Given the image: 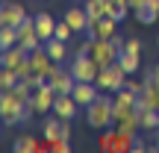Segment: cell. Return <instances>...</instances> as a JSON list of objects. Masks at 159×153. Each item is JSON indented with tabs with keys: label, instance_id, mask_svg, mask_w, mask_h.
<instances>
[{
	"label": "cell",
	"instance_id": "obj_20",
	"mask_svg": "<svg viewBox=\"0 0 159 153\" xmlns=\"http://www.w3.org/2000/svg\"><path fill=\"white\" fill-rule=\"evenodd\" d=\"M139 133H124L115 130V153H133V142H136Z\"/></svg>",
	"mask_w": 159,
	"mask_h": 153
},
{
	"label": "cell",
	"instance_id": "obj_33",
	"mask_svg": "<svg viewBox=\"0 0 159 153\" xmlns=\"http://www.w3.org/2000/svg\"><path fill=\"white\" fill-rule=\"evenodd\" d=\"M115 6H130V0H112Z\"/></svg>",
	"mask_w": 159,
	"mask_h": 153
},
{
	"label": "cell",
	"instance_id": "obj_28",
	"mask_svg": "<svg viewBox=\"0 0 159 153\" xmlns=\"http://www.w3.org/2000/svg\"><path fill=\"white\" fill-rule=\"evenodd\" d=\"M85 12H89V21H100V18H103L100 0H85Z\"/></svg>",
	"mask_w": 159,
	"mask_h": 153
},
{
	"label": "cell",
	"instance_id": "obj_31",
	"mask_svg": "<svg viewBox=\"0 0 159 153\" xmlns=\"http://www.w3.org/2000/svg\"><path fill=\"white\" fill-rule=\"evenodd\" d=\"M124 88H130L133 94H142V91H144V79H142V83H139V79H130V77H127Z\"/></svg>",
	"mask_w": 159,
	"mask_h": 153
},
{
	"label": "cell",
	"instance_id": "obj_4",
	"mask_svg": "<svg viewBox=\"0 0 159 153\" xmlns=\"http://www.w3.org/2000/svg\"><path fill=\"white\" fill-rule=\"evenodd\" d=\"M56 91H53V85L50 83H44V85H39V88H33V100H30V106L35 109L39 115H50L53 112V103H56Z\"/></svg>",
	"mask_w": 159,
	"mask_h": 153
},
{
	"label": "cell",
	"instance_id": "obj_12",
	"mask_svg": "<svg viewBox=\"0 0 159 153\" xmlns=\"http://www.w3.org/2000/svg\"><path fill=\"white\" fill-rule=\"evenodd\" d=\"M47 83L53 85V91L56 94H71L74 91V85H77V79H74V74H71V68H59L56 74H53Z\"/></svg>",
	"mask_w": 159,
	"mask_h": 153
},
{
	"label": "cell",
	"instance_id": "obj_34",
	"mask_svg": "<svg viewBox=\"0 0 159 153\" xmlns=\"http://www.w3.org/2000/svg\"><path fill=\"white\" fill-rule=\"evenodd\" d=\"M153 150H159V130H156V144H153Z\"/></svg>",
	"mask_w": 159,
	"mask_h": 153
},
{
	"label": "cell",
	"instance_id": "obj_13",
	"mask_svg": "<svg viewBox=\"0 0 159 153\" xmlns=\"http://www.w3.org/2000/svg\"><path fill=\"white\" fill-rule=\"evenodd\" d=\"M30 15H27V9L21 3H3V9H0V24H6V27H18Z\"/></svg>",
	"mask_w": 159,
	"mask_h": 153
},
{
	"label": "cell",
	"instance_id": "obj_22",
	"mask_svg": "<svg viewBox=\"0 0 159 153\" xmlns=\"http://www.w3.org/2000/svg\"><path fill=\"white\" fill-rule=\"evenodd\" d=\"M118 62L124 65V71L133 77V74L139 71V65H142V56H136V53H127V50H121V53H118Z\"/></svg>",
	"mask_w": 159,
	"mask_h": 153
},
{
	"label": "cell",
	"instance_id": "obj_2",
	"mask_svg": "<svg viewBox=\"0 0 159 153\" xmlns=\"http://www.w3.org/2000/svg\"><path fill=\"white\" fill-rule=\"evenodd\" d=\"M127 71H124V65L121 62H112L109 68H100V74H97V88L100 91H109V94H115V91H121L124 88V83H127Z\"/></svg>",
	"mask_w": 159,
	"mask_h": 153
},
{
	"label": "cell",
	"instance_id": "obj_29",
	"mask_svg": "<svg viewBox=\"0 0 159 153\" xmlns=\"http://www.w3.org/2000/svg\"><path fill=\"white\" fill-rule=\"evenodd\" d=\"M50 150L53 153H71V138H53V142H50Z\"/></svg>",
	"mask_w": 159,
	"mask_h": 153
},
{
	"label": "cell",
	"instance_id": "obj_14",
	"mask_svg": "<svg viewBox=\"0 0 159 153\" xmlns=\"http://www.w3.org/2000/svg\"><path fill=\"white\" fill-rule=\"evenodd\" d=\"M27 56H30V50H27V47H21V44L6 47V50H0V68H12V71H15Z\"/></svg>",
	"mask_w": 159,
	"mask_h": 153
},
{
	"label": "cell",
	"instance_id": "obj_16",
	"mask_svg": "<svg viewBox=\"0 0 159 153\" xmlns=\"http://www.w3.org/2000/svg\"><path fill=\"white\" fill-rule=\"evenodd\" d=\"M65 21L74 27V33L85 35V29H89V12H85V6L83 9H65Z\"/></svg>",
	"mask_w": 159,
	"mask_h": 153
},
{
	"label": "cell",
	"instance_id": "obj_15",
	"mask_svg": "<svg viewBox=\"0 0 159 153\" xmlns=\"http://www.w3.org/2000/svg\"><path fill=\"white\" fill-rule=\"evenodd\" d=\"M35 33L41 35V41H50L56 33V21L50 18V12H39L35 15Z\"/></svg>",
	"mask_w": 159,
	"mask_h": 153
},
{
	"label": "cell",
	"instance_id": "obj_32",
	"mask_svg": "<svg viewBox=\"0 0 159 153\" xmlns=\"http://www.w3.org/2000/svg\"><path fill=\"white\" fill-rule=\"evenodd\" d=\"M133 153H144V142L136 136V142H133Z\"/></svg>",
	"mask_w": 159,
	"mask_h": 153
},
{
	"label": "cell",
	"instance_id": "obj_11",
	"mask_svg": "<svg viewBox=\"0 0 159 153\" xmlns=\"http://www.w3.org/2000/svg\"><path fill=\"white\" fill-rule=\"evenodd\" d=\"M71 94H74V100H77V103H80L83 109H85V106H91V103H94L97 97L103 94V91L97 88V83H77Z\"/></svg>",
	"mask_w": 159,
	"mask_h": 153
},
{
	"label": "cell",
	"instance_id": "obj_10",
	"mask_svg": "<svg viewBox=\"0 0 159 153\" xmlns=\"http://www.w3.org/2000/svg\"><path fill=\"white\" fill-rule=\"evenodd\" d=\"M80 109L83 106L74 100V94H59L56 103H53V115H59V118H65V121H74Z\"/></svg>",
	"mask_w": 159,
	"mask_h": 153
},
{
	"label": "cell",
	"instance_id": "obj_35",
	"mask_svg": "<svg viewBox=\"0 0 159 153\" xmlns=\"http://www.w3.org/2000/svg\"><path fill=\"white\" fill-rule=\"evenodd\" d=\"M153 71H156V79H159V62H156V68H153Z\"/></svg>",
	"mask_w": 159,
	"mask_h": 153
},
{
	"label": "cell",
	"instance_id": "obj_6",
	"mask_svg": "<svg viewBox=\"0 0 159 153\" xmlns=\"http://www.w3.org/2000/svg\"><path fill=\"white\" fill-rule=\"evenodd\" d=\"M118 47L112 44V38H94V47H91V59H94L100 68H109L112 62H118Z\"/></svg>",
	"mask_w": 159,
	"mask_h": 153
},
{
	"label": "cell",
	"instance_id": "obj_26",
	"mask_svg": "<svg viewBox=\"0 0 159 153\" xmlns=\"http://www.w3.org/2000/svg\"><path fill=\"white\" fill-rule=\"evenodd\" d=\"M115 106H136V100H139V94H133L130 88H121V91H115Z\"/></svg>",
	"mask_w": 159,
	"mask_h": 153
},
{
	"label": "cell",
	"instance_id": "obj_8",
	"mask_svg": "<svg viewBox=\"0 0 159 153\" xmlns=\"http://www.w3.org/2000/svg\"><path fill=\"white\" fill-rule=\"evenodd\" d=\"M24 103L18 100L12 91H3L0 94V118H3L6 127H18V112H21Z\"/></svg>",
	"mask_w": 159,
	"mask_h": 153
},
{
	"label": "cell",
	"instance_id": "obj_25",
	"mask_svg": "<svg viewBox=\"0 0 159 153\" xmlns=\"http://www.w3.org/2000/svg\"><path fill=\"white\" fill-rule=\"evenodd\" d=\"M18 83H21V77H18L12 68H0V88L3 91H12Z\"/></svg>",
	"mask_w": 159,
	"mask_h": 153
},
{
	"label": "cell",
	"instance_id": "obj_21",
	"mask_svg": "<svg viewBox=\"0 0 159 153\" xmlns=\"http://www.w3.org/2000/svg\"><path fill=\"white\" fill-rule=\"evenodd\" d=\"M15 44H18V27H6V24H0V50L15 47Z\"/></svg>",
	"mask_w": 159,
	"mask_h": 153
},
{
	"label": "cell",
	"instance_id": "obj_3",
	"mask_svg": "<svg viewBox=\"0 0 159 153\" xmlns=\"http://www.w3.org/2000/svg\"><path fill=\"white\" fill-rule=\"evenodd\" d=\"M71 74H74L77 83H94L97 74H100V65L94 62L91 56H83V53H74V59H71Z\"/></svg>",
	"mask_w": 159,
	"mask_h": 153
},
{
	"label": "cell",
	"instance_id": "obj_17",
	"mask_svg": "<svg viewBox=\"0 0 159 153\" xmlns=\"http://www.w3.org/2000/svg\"><path fill=\"white\" fill-rule=\"evenodd\" d=\"M44 50L50 53V59H53V62H59V65H62L65 59L71 56V53H68V41H62V38H56V35H53L50 41H44Z\"/></svg>",
	"mask_w": 159,
	"mask_h": 153
},
{
	"label": "cell",
	"instance_id": "obj_27",
	"mask_svg": "<svg viewBox=\"0 0 159 153\" xmlns=\"http://www.w3.org/2000/svg\"><path fill=\"white\" fill-rule=\"evenodd\" d=\"M53 35H56V38H62V41H71V38H74V27L62 18V21H56V33H53Z\"/></svg>",
	"mask_w": 159,
	"mask_h": 153
},
{
	"label": "cell",
	"instance_id": "obj_23",
	"mask_svg": "<svg viewBox=\"0 0 159 153\" xmlns=\"http://www.w3.org/2000/svg\"><path fill=\"white\" fill-rule=\"evenodd\" d=\"M139 121H142V130L144 133L159 130V112H156V109H144V112L139 115Z\"/></svg>",
	"mask_w": 159,
	"mask_h": 153
},
{
	"label": "cell",
	"instance_id": "obj_5",
	"mask_svg": "<svg viewBox=\"0 0 159 153\" xmlns=\"http://www.w3.org/2000/svg\"><path fill=\"white\" fill-rule=\"evenodd\" d=\"M30 62H33V71H35V74H41L44 79H50L59 68H62L59 62H53V59H50V53L44 50V44H41V47H35V50L30 53Z\"/></svg>",
	"mask_w": 159,
	"mask_h": 153
},
{
	"label": "cell",
	"instance_id": "obj_1",
	"mask_svg": "<svg viewBox=\"0 0 159 153\" xmlns=\"http://www.w3.org/2000/svg\"><path fill=\"white\" fill-rule=\"evenodd\" d=\"M85 121L94 130H109L115 127V97L109 91H103L91 106H85Z\"/></svg>",
	"mask_w": 159,
	"mask_h": 153
},
{
	"label": "cell",
	"instance_id": "obj_9",
	"mask_svg": "<svg viewBox=\"0 0 159 153\" xmlns=\"http://www.w3.org/2000/svg\"><path fill=\"white\" fill-rule=\"evenodd\" d=\"M18 44L21 47H27L30 53L35 50V47H41L44 41H41V35L35 33V18H27V21H21L18 24Z\"/></svg>",
	"mask_w": 159,
	"mask_h": 153
},
{
	"label": "cell",
	"instance_id": "obj_24",
	"mask_svg": "<svg viewBox=\"0 0 159 153\" xmlns=\"http://www.w3.org/2000/svg\"><path fill=\"white\" fill-rule=\"evenodd\" d=\"M97 150H103V153H115V127H109V130L100 133V138H97Z\"/></svg>",
	"mask_w": 159,
	"mask_h": 153
},
{
	"label": "cell",
	"instance_id": "obj_19",
	"mask_svg": "<svg viewBox=\"0 0 159 153\" xmlns=\"http://www.w3.org/2000/svg\"><path fill=\"white\" fill-rule=\"evenodd\" d=\"M12 150L15 153H41V142H35L33 136H18Z\"/></svg>",
	"mask_w": 159,
	"mask_h": 153
},
{
	"label": "cell",
	"instance_id": "obj_30",
	"mask_svg": "<svg viewBox=\"0 0 159 153\" xmlns=\"http://www.w3.org/2000/svg\"><path fill=\"white\" fill-rule=\"evenodd\" d=\"M124 50H127V53H136V56H142V41H139V38H127Z\"/></svg>",
	"mask_w": 159,
	"mask_h": 153
},
{
	"label": "cell",
	"instance_id": "obj_7",
	"mask_svg": "<svg viewBox=\"0 0 159 153\" xmlns=\"http://www.w3.org/2000/svg\"><path fill=\"white\" fill-rule=\"evenodd\" d=\"M139 109L136 106H115V130L124 133H139L142 130V121H139Z\"/></svg>",
	"mask_w": 159,
	"mask_h": 153
},
{
	"label": "cell",
	"instance_id": "obj_18",
	"mask_svg": "<svg viewBox=\"0 0 159 153\" xmlns=\"http://www.w3.org/2000/svg\"><path fill=\"white\" fill-rule=\"evenodd\" d=\"M133 15H136V21H139V24H144V27H148V24H156V21H159V6H153V3L148 0L144 6L133 9Z\"/></svg>",
	"mask_w": 159,
	"mask_h": 153
}]
</instances>
